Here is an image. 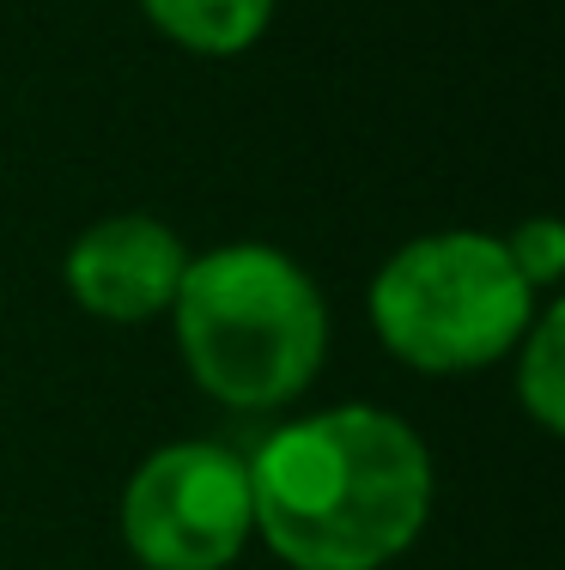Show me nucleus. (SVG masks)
Wrapping results in <instances>:
<instances>
[{
	"mask_svg": "<svg viewBox=\"0 0 565 570\" xmlns=\"http://www.w3.org/2000/svg\"><path fill=\"white\" fill-rule=\"evenodd\" d=\"M250 504L292 570H377L432 515V455L383 406H334L255 450Z\"/></svg>",
	"mask_w": 565,
	"mask_h": 570,
	"instance_id": "f257e3e1",
	"label": "nucleus"
},
{
	"mask_svg": "<svg viewBox=\"0 0 565 570\" xmlns=\"http://www.w3.org/2000/svg\"><path fill=\"white\" fill-rule=\"evenodd\" d=\"M171 309L195 383L225 406L292 401L329 346V309L311 274L262 243H232L188 262Z\"/></svg>",
	"mask_w": 565,
	"mask_h": 570,
	"instance_id": "f03ea898",
	"label": "nucleus"
},
{
	"mask_svg": "<svg viewBox=\"0 0 565 570\" xmlns=\"http://www.w3.org/2000/svg\"><path fill=\"white\" fill-rule=\"evenodd\" d=\"M371 322L413 371H480L529 334L535 285L517 274L505 237L438 230L383 262L371 279Z\"/></svg>",
	"mask_w": 565,
	"mask_h": 570,
	"instance_id": "7ed1b4c3",
	"label": "nucleus"
},
{
	"mask_svg": "<svg viewBox=\"0 0 565 570\" xmlns=\"http://www.w3.org/2000/svg\"><path fill=\"white\" fill-rule=\"evenodd\" d=\"M250 534V461L220 443H171L123 492V540L146 570H225Z\"/></svg>",
	"mask_w": 565,
	"mask_h": 570,
	"instance_id": "20e7f679",
	"label": "nucleus"
},
{
	"mask_svg": "<svg viewBox=\"0 0 565 570\" xmlns=\"http://www.w3.org/2000/svg\"><path fill=\"white\" fill-rule=\"evenodd\" d=\"M183 237L146 213H116L67 249V292L104 322H146L183 285Z\"/></svg>",
	"mask_w": 565,
	"mask_h": 570,
	"instance_id": "39448f33",
	"label": "nucleus"
},
{
	"mask_svg": "<svg viewBox=\"0 0 565 570\" xmlns=\"http://www.w3.org/2000/svg\"><path fill=\"white\" fill-rule=\"evenodd\" d=\"M146 19L195 56H244L274 19V0H140Z\"/></svg>",
	"mask_w": 565,
	"mask_h": 570,
	"instance_id": "423d86ee",
	"label": "nucleus"
},
{
	"mask_svg": "<svg viewBox=\"0 0 565 570\" xmlns=\"http://www.w3.org/2000/svg\"><path fill=\"white\" fill-rule=\"evenodd\" d=\"M559 341H565V309L547 304V316L535 322L529 346L517 358V401L529 406V419L542 431H565V364H559Z\"/></svg>",
	"mask_w": 565,
	"mask_h": 570,
	"instance_id": "0eeeda50",
	"label": "nucleus"
},
{
	"mask_svg": "<svg viewBox=\"0 0 565 570\" xmlns=\"http://www.w3.org/2000/svg\"><path fill=\"white\" fill-rule=\"evenodd\" d=\"M505 249H510V262H517V274L529 279V285H554L565 274V225L559 219L517 225L505 237Z\"/></svg>",
	"mask_w": 565,
	"mask_h": 570,
	"instance_id": "6e6552de",
	"label": "nucleus"
}]
</instances>
